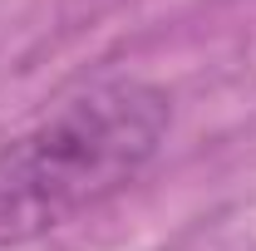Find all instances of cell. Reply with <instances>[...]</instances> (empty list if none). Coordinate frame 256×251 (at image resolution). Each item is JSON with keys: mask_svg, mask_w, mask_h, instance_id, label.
<instances>
[{"mask_svg": "<svg viewBox=\"0 0 256 251\" xmlns=\"http://www.w3.org/2000/svg\"><path fill=\"white\" fill-rule=\"evenodd\" d=\"M172 128V98L148 79H108L0 148V251L40 242L124 192Z\"/></svg>", "mask_w": 256, "mask_h": 251, "instance_id": "obj_1", "label": "cell"}]
</instances>
